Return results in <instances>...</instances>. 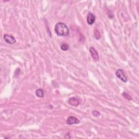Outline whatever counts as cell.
I'll list each match as a JSON object with an SVG mask.
<instances>
[{"label": "cell", "mask_w": 139, "mask_h": 139, "mask_svg": "<svg viewBox=\"0 0 139 139\" xmlns=\"http://www.w3.org/2000/svg\"><path fill=\"white\" fill-rule=\"evenodd\" d=\"M54 31L57 35L60 36H67L70 33L67 26L63 22H58L55 24Z\"/></svg>", "instance_id": "6da1fadb"}, {"label": "cell", "mask_w": 139, "mask_h": 139, "mask_svg": "<svg viewBox=\"0 0 139 139\" xmlns=\"http://www.w3.org/2000/svg\"><path fill=\"white\" fill-rule=\"evenodd\" d=\"M116 76L117 78H118L120 80H121L123 82L126 83L127 81V78L124 73V71L122 69H118L116 71Z\"/></svg>", "instance_id": "7a4b0ae2"}, {"label": "cell", "mask_w": 139, "mask_h": 139, "mask_svg": "<svg viewBox=\"0 0 139 139\" xmlns=\"http://www.w3.org/2000/svg\"><path fill=\"white\" fill-rule=\"evenodd\" d=\"M3 38L4 40L6 41V43H7V44H9V45H13L16 43V39L13 36L7 34H4L3 35Z\"/></svg>", "instance_id": "3957f363"}, {"label": "cell", "mask_w": 139, "mask_h": 139, "mask_svg": "<svg viewBox=\"0 0 139 139\" xmlns=\"http://www.w3.org/2000/svg\"><path fill=\"white\" fill-rule=\"evenodd\" d=\"M89 51H90V53L92 58H93L94 60L95 61V62H98V61H99L100 58H99V54H98L97 51L95 48H94L93 47H91L89 49Z\"/></svg>", "instance_id": "277c9868"}, {"label": "cell", "mask_w": 139, "mask_h": 139, "mask_svg": "<svg viewBox=\"0 0 139 139\" xmlns=\"http://www.w3.org/2000/svg\"><path fill=\"white\" fill-rule=\"evenodd\" d=\"M79 122H80V121L76 117L73 116H69L66 121V123L68 125L78 124V123H79Z\"/></svg>", "instance_id": "5b68a950"}, {"label": "cell", "mask_w": 139, "mask_h": 139, "mask_svg": "<svg viewBox=\"0 0 139 139\" xmlns=\"http://www.w3.org/2000/svg\"><path fill=\"white\" fill-rule=\"evenodd\" d=\"M87 22L89 25H92L95 22L96 20V16L93 14L91 13H89L87 15Z\"/></svg>", "instance_id": "8992f818"}, {"label": "cell", "mask_w": 139, "mask_h": 139, "mask_svg": "<svg viewBox=\"0 0 139 139\" xmlns=\"http://www.w3.org/2000/svg\"><path fill=\"white\" fill-rule=\"evenodd\" d=\"M68 103L72 106L77 107L79 104V101L76 98L72 97L68 100Z\"/></svg>", "instance_id": "52a82bcc"}, {"label": "cell", "mask_w": 139, "mask_h": 139, "mask_svg": "<svg viewBox=\"0 0 139 139\" xmlns=\"http://www.w3.org/2000/svg\"><path fill=\"white\" fill-rule=\"evenodd\" d=\"M35 95L38 97L43 98L44 97V91L42 89H37L35 91Z\"/></svg>", "instance_id": "ba28073f"}, {"label": "cell", "mask_w": 139, "mask_h": 139, "mask_svg": "<svg viewBox=\"0 0 139 139\" xmlns=\"http://www.w3.org/2000/svg\"><path fill=\"white\" fill-rule=\"evenodd\" d=\"M60 48L63 51H68L69 50L70 47H69V45L67 44L63 43V44H62V45H61Z\"/></svg>", "instance_id": "9c48e42d"}, {"label": "cell", "mask_w": 139, "mask_h": 139, "mask_svg": "<svg viewBox=\"0 0 139 139\" xmlns=\"http://www.w3.org/2000/svg\"><path fill=\"white\" fill-rule=\"evenodd\" d=\"M94 35H95V38L97 40H99L101 38V34L97 30H94Z\"/></svg>", "instance_id": "30bf717a"}, {"label": "cell", "mask_w": 139, "mask_h": 139, "mask_svg": "<svg viewBox=\"0 0 139 139\" xmlns=\"http://www.w3.org/2000/svg\"><path fill=\"white\" fill-rule=\"evenodd\" d=\"M122 95H123V96L124 97V98L125 99L127 100L128 101H130V100H132V97L130 96L128 93H127L126 92H124L123 93H122Z\"/></svg>", "instance_id": "8fae6325"}, {"label": "cell", "mask_w": 139, "mask_h": 139, "mask_svg": "<svg viewBox=\"0 0 139 139\" xmlns=\"http://www.w3.org/2000/svg\"><path fill=\"white\" fill-rule=\"evenodd\" d=\"M92 115L95 117H99L100 116V113L99 112L97 111V110H93L92 112Z\"/></svg>", "instance_id": "7c38bea8"}]
</instances>
